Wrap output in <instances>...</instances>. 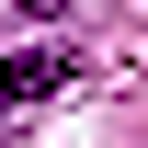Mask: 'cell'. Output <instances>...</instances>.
Listing matches in <instances>:
<instances>
[{
  "label": "cell",
  "instance_id": "1",
  "mask_svg": "<svg viewBox=\"0 0 148 148\" xmlns=\"http://www.w3.org/2000/svg\"><path fill=\"white\" fill-rule=\"evenodd\" d=\"M57 91H69V46H34V57H12V69H0V103H57Z\"/></svg>",
  "mask_w": 148,
  "mask_h": 148
},
{
  "label": "cell",
  "instance_id": "2",
  "mask_svg": "<svg viewBox=\"0 0 148 148\" xmlns=\"http://www.w3.org/2000/svg\"><path fill=\"white\" fill-rule=\"evenodd\" d=\"M57 0H0V34H23V23H46Z\"/></svg>",
  "mask_w": 148,
  "mask_h": 148
}]
</instances>
